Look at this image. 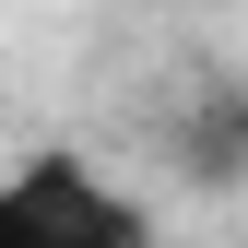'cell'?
<instances>
[{
	"instance_id": "1",
	"label": "cell",
	"mask_w": 248,
	"mask_h": 248,
	"mask_svg": "<svg viewBox=\"0 0 248 248\" xmlns=\"http://www.w3.org/2000/svg\"><path fill=\"white\" fill-rule=\"evenodd\" d=\"M0 248H154V213L83 154H24L0 166Z\"/></svg>"
},
{
	"instance_id": "2",
	"label": "cell",
	"mask_w": 248,
	"mask_h": 248,
	"mask_svg": "<svg viewBox=\"0 0 248 248\" xmlns=\"http://www.w3.org/2000/svg\"><path fill=\"white\" fill-rule=\"evenodd\" d=\"M166 154H177V177H201V189L248 177V83H201V95L166 118Z\"/></svg>"
}]
</instances>
